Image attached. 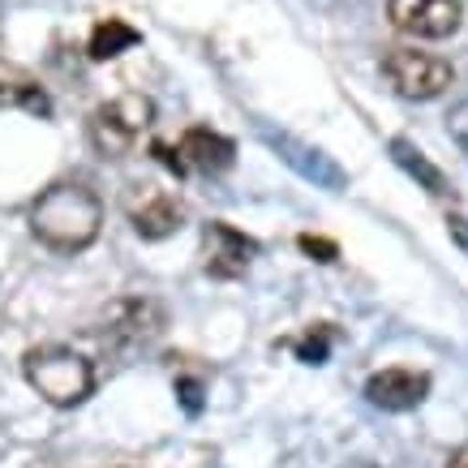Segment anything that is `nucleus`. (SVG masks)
<instances>
[{"label":"nucleus","mask_w":468,"mask_h":468,"mask_svg":"<svg viewBox=\"0 0 468 468\" xmlns=\"http://www.w3.org/2000/svg\"><path fill=\"white\" fill-rule=\"evenodd\" d=\"M129 219H133V232L146 237V241H164L176 228L185 224V207L176 194H164V189H151L129 207Z\"/></svg>","instance_id":"nucleus-10"},{"label":"nucleus","mask_w":468,"mask_h":468,"mask_svg":"<svg viewBox=\"0 0 468 468\" xmlns=\"http://www.w3.org/2000/svg\"><path fill=\"white\" fill-rule=\"evenodd\" d=\"M447 232H452V241L468 254V219L464 215H447Z\"/></svg>","instance_id":"nucleus-20"},{"label":"nucleus","mask_w":468,"mask_h":468,"mask_svg":"<svg viewBox=\"0 0 468 468\" xmlns=\"http://www.w3.org/2000/svg\"><path fill=\"white\" fill-rule=\"evenodd\" d=\"M0 108L5 112H27V116H52L48 90L35 82H0Z\"/></svg>","instance_id":"nucleus-14"},{"label":"nucleus","mask_w":468,"mask_h":468,"mask_svg":"<svg viewBox=\"0 0 468 468\" xmlns=\"http://www.w3.org/2000/svg\"><path fill=\"white\" fill-rule=\"evenodd\" d=\"M426 396H430V374H421V369L391 366V369H378L366 383V399L374 409H387V412H409Z\"/></svg>","instance_id":"nucleus-8"},{"label":"nucleus","mask_w":468,"mask_h":468,"mask_svg":"<svg viewBox=\"0 0 468 468\" xmlns=\"http://www.w3.org/2000/svg\"><path fill=\"white\" fill-rule=\"evenodd\" d=\"M151 121H155V103L138 90H125L90 112V146L103 159H125Z\"/></svg>","instance_id":"nucleus-3"},{"label":"nucleus","mask_w":468,"mask_h":468,"mask_svg":"<svg viewBox=\"0 0 468 468\" xmlns=\"http://www.w3.org/2000/svg\"><path fill=\"white\" fill-rule=\"evenodd\" d=\"M391 27L412 39H447L460 30V0H387Z\"/></svg>","instance_id":"nucleus-7"},{"label":"nucleus","mask_w":468,"mask_h":468,"mask_svg":"<svg viewBox=\"0 0 468 468\" xmlns=\"http://www.w3.org/2000/svg\"><path fill=\"white\" fill-rule=\"evenodd\" d=\"M151 155H155L159 164L172 172V176H185V172H189V168H185V159H181V151H172L168 143H155V146H151Z\"/></svg>","instance_id":"nucleus-19"},{"label":"nucleus","mask_w":468,"mask_h":468,"mask_svg":"<svg viewBox=\"0 0 468 468\" xmlns=\"http://www.w3.org/2000/svg\"><path fill=\"white\" fill-rule=\"evenodd\" d=\"M176 151H181L185 168L207 172V176L228 172V168H232V159H237V143H232V138H224V133H215V129H207V125L185 129V138H181V146H176Z\"/></svg>","instance_id":"nucleus-11"},{"label":"nucleus","mask_w":468,"mask_h":468,"mask_svg":"<svg viewBox=\"0 0 468 468\" xmlns=\"http://www.w3.org/2000/svg\"><path fill=\"white\" fill-rule=\"evenodd\" d=\"M254 258H258V241L245 237L241 228L224 224V219H211L202 228V267H207L211 280H241Z\"/></svg>","instance_id":"nucleus-6"},{"label":"nucleus","mask_w":468,"mask_h":468,"mask_svg":"<svg viewBox=\"0 0 468 468\" xmlns=\"http://www.w3.org/2000/svg\"><path fill=\"white\" fill-rule=\"evenodd\" d=\"M391 159H396L399 168L409 172L412 181H421V189H430L434 198H447V194H452V181L442 176V168H434V164H430V159L421 155V151H417L412 143H404V138H391Z\"/></svg>","instance_id":"nucleus-13"},{"label":"nucleus","mask_w":468,"mask_h":468,"mask_svg":"<svg viewBox=\"0 0 468 468\" xmlns=\"http://www.w3.org/2000/svg\"><path fill=\"white\" fill-rule=\"evenodd\" d=\"M447 133H452V143L460 146V151H468V100H460L447 112Z\"/></svg>","instance_id":"nucleus-17"},{"label":"nucleus","mask_w":468,"mask_h":468,"mask_svg":"<svg viewBox=\"0 0 468 468\" xmlns=\"http://www.w3.org/2000/svg\"><path fill=\"white\" fill-rule=\"evenodd\" d=\"M387 82L396 86L404 100H439L442 90L455 82L452 60L430 57V52H412V48H396L383 57Z\"/></svg>","instance_id":"nucleus-5"},{"label":"nucleus","mask_w":468,"mask_h":468,"mask_svg":"<svg viewBox=\"0 0 468 468\" xmlns=\"http://www.w3.org/2000/svg\"><path fill=\"white\" fill-rule=\"evenodd\" d=\"M22 374H27V383L35 387L52 409H73V404H82V399L95 391V366H90L82 353L60 348V344L30 348V353L22 356Z\"/></svg>","instance_id":"nucleus-2"},{"label":"nucleus","mask_w":468,"mask_h":468,"mask_svg":"<svg viewBox=\"0 0 468 468\" xmlns=\"http://www.w3.org/2000/svg\"><path fill=\"white\" fill-rule=\"evenodd\" d=\"M176 396H181V409L185 412H202V383H198V378L181 374V378H176Z\"/></svg>","instance_id":"nucleus-18"},{"label":"nucleus","mask_w":468,"mask_h":468,"mask_svg":"<svg viewBox=\"0 0 468 468\" xmlns=\"http://www.w3.org/2000/svg\"><path fill=\"white\" fill-rule=\"evenodd\" d=\"M331 344H335V331L331 326H314V331H305L297 344H292V353H297V361H305V366H323L326 356H331Z\"/></svg>","instance_id":"nucleus-15"},{"label":"nucleus","mask_w":468,"mask_h":468,"mask_svg":"<svg viewBox=\"0 0 468 468\" xmlns=\"http://www.w3.org/2000/svg\"><path fill=\"white\" fill-rule=\"evenodd\" d=\"M447 468H468V442H464V447H455L452 460H447Z\"/></svg>","instance_id":"nucleus-21"},{"label":"nucleus","mask_w":468,"mask_h":468,"mask_svg":"<svg viewBox=\"0 0 468 468\" xmlns=\"http://www.w3.org/2000/svg\"><path fill=\"white\" fill-rule=\"evenodd\" d=\"M262 138H267L271 151L284 159L288 168H297L305 181L326 185V189H344V181H348V176H344V168L331 155H323V151H310V146H301L297 138H288V133H271V129L262 133Z\"/></svg>","instance_id":"nucleus-9"},{"label":"nucleus","mask_w":468,"mask_h":468,"mask_svg":"<svg viewBox=\"0 0 468 468\" xmlns=\"http://www.w3.org/2000/svg\"><path fill=\"white\" fill-rule=\"evenodd\" d=\"M297 245H301V254L314 258V262H335L340 258V245L326 241V237H314V232H301Z\"/></svg>","instance_id":"nucleus-16"},{"label":"nucleus","mask_w":468,"mask_h":468,"mask_svg":"<svg viewBox=\"0 0 468 468\" xmlns=\"http://www.w3.org/2000/svg\"><path fill=\"white\" fill-rule=\"evenodd\" d=\"M30 237L48 245L52 254H82L86 245H95L103 228V202L100 194L82 181H57L48 185L27 211Z\"/></svg>","instance_id":"nucleus-1"},{"label":"nucleus","mask_w":468,"mask_h":468,"mask_svg":"<svg viewBox=\"0 0 468 468\" xmlns=\"http://www.w3.org/2000/svg\"><path fill=\"white\" fill-rule=\"evenodd\" d=\"M138 43H143V35L129 27V22H121V17H103L100 27L90 30L86 57L90 60H116V57H125L129 48H138Z\"/></svg>","instance_id":"nucleus-12"},{"label":"nucleus","mask_w":468,"mask_h":468,"mask_svg":"<svg viewBox=\"0 0 468 468\" xmlns=\"http://www.w3.org/2000/svg\"><path fill=\"white\" fill-rule=\"evenodd\" d=\"M164 331V310H159L151 297H125V301H112L108 314H103V326L95 331L103 344V353H116V356H129L146 348Z\"/></svg>","instance_id":"nucleus-4"}]
</instances>
